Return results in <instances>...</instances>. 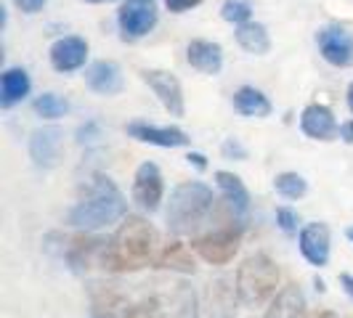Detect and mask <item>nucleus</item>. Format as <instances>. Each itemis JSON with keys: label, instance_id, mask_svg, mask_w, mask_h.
Wrapping results in <instances>:
<instances>
[{"label": "nucleus", "instance_id": "72a5a7b5", "mask_svg": "<svg viewBox=\"0 0 353 318\" xmlns=\"http://www.w3.org/2000/svg\"><path fill=\"white\" fill-rule=\"evenodd\" d=\"M340 138H343L345 143H353V120L340 127Z\"/></svg>", "mask_w": 353, "mask_h": 318}, {"label": "nucleus", "instance_id": "aec40b11", "mask_svg": "<svg viewBox=\"0 0 353 318\" xmlns=\"http://www.w3.org/2000/svg\"><path fill=\"white\" fill-rule=\"evenodd\" d=\"M263 318H305V297L298 284H287L271 300Z\"/></svg>", "mask_w": 353, "mask_h": 318}, {"label": "nucleus", "instance_id": "9b49d317", "mask_svg": "<svg viewBox=\"0 0 353 318\" xmlns=\"http://www.w3.org/2000/svg\"><path fill=\"white\" fill-rule=\"evenodd\" d=\"M330 244H332V236H330V226L327 223H308L298 233L301 255L311 265H316V268H324V265L330 263Z\"/></svg>", "mask_w": 353, "mask_h": 318}, {"label": "nucleus", "instance_id": "f03ea898", "mask_svg": "<svg viewBox=\"0 0 353 318\" xmlns=\"http://www.w3.org/2000/svg\"><path fill=\"white\" fill-rule=\"evenodd\" d=\"M154 257H157V231L141 215H128L109 242V271L114 273L139 271L143 265L154 263Z\"/></svg>", "mask_w": 353, "mask_h": 318}, {"label": "nucleus", "instance_id": "5701e85b", "mask_svg": "<svg viewBox=\"0 0 353 318\" xmlns=\"http://www.w3.org/2000/svg\"><path fill=\"white\" fill-rule=\"evenodd\" d=\"M234 109L242 114V117H268L271 114V101H268V96H265L263 90L258 88H239L234 93Z\"/></svg>", "mask_w": 353, "mask_h": 318}, {"label": "nucleus", "instance_id": "c9c22d12", "mask_svg": "<svg viewBox=\"0 0 353 318\" xmlns=\"http://www.w3.org/2000/svg\"><path fill=\"white\" fill-rule=\"evenodd\" d=\"M319 318H337V313H332V310H324V313H321Z\"/></svg>", "mask_w": 353, "mask_h": 318}, {"label": "nucleus", "instance_id": "2eb2a0df", "mask_svg": "<svg viewBox=\"0 0 353 318\" xmlns=\"http://www.w3.org/2000/svg\"><path fill=\"white\" fill-rule=\"evenodd\" d=\"M125 133L130 138L141 143H152L159 149H181V146H189V136L178 127H157V125L149 123H130L125 125Z\"/></svg>", "mask_w": 353, "mask_h": 318}, {"label": "nucleus", "instance_id": "cd10ccee", "mask_svg": "<svg viewBox=\"0 0 353 318\" xmlns=\"http://www.w3.org/2000/svg\"><path fill=\"white\" fill-rule=\"evenodd\" d=\"M276 223H279V229H282L287 236H295L301 218H298V212L292 210V207H279V210H276Z\"/></svg>", "mask_w": 353, "mask_h": 318}, {"label": "nucleus", "instance_id": "4468645a", "mask_svg": "<svg viewBox=\"0 0 353 318\" xmlns=\"http://www.w3.org/2000/svg\"><path fill=\"white\" fill-rule=\"evenodd\" d=\"M301 130L314 141H332L340 133L332 109L324 104H308L301 112Z\"/></svg>", "mask_w": 353, "mask_h": 318}, {"label": "nucleus", "instance_id": "6ab92c4d", "mask_svg": "<svg viewBox=\"0 0 353 318\" xmlns=\"http://www.w3.org/2000/svg\"><path fill=\"white\" fill-rule=\"evenodd\" d=\"M32 90L30 74L21 67H8L0 77V106L3 109H14L17 104H21Z\"/></svg>", "mask_w": 353, "mask_h": 318}, {"label": "nucleus", "instance_id": "ddd939ff", "mask_svg": "<svg viewBox=\"0 0 353 318\" xmlns=\"http://www.w3.org/2000/svg\"><path fill=\"white\" fill-rule=\"evenodd\" d=\"M51 67L61 74L67 72H77L80 67H85L88 61V43L77 35L59 37L51 45Z\"/></svg>", "mask_w": 353, "mask_h": 318}, {"label": "nucleus", "instance_id": "f704fd0d", "mask_svg": "<svg viewBox=\"0 0 353 318\" xmlns=\"http://www.w3.org/2000/svg\"><path fill=\"white\" fill-rule=\"evenodd\" d=\"M348 109L353 112V83L348 85Z\"/></svg>", "mask_w": 353, "mask_h": 318}, {"label": "nucleus", "instance_id": "f8f14e48", "mask_svg": "<svg viewBox=\"0 0 353 318\" xmlns=\"http://www.w3.org/2000/svg\"><path fill=\"white\" fill-rule=\"evenodd\" d=\"M61 146H64V133L61 127H37L30 136V157L37 167H56L59 157H61Z\"/></svg>", "mask_w": 353, "mask_h": 318}, {"label": "nucleus", "instance_id": "a211bd4d", "mask_svg": "<svg viewBox=\"0 0 353 318\" xmlns=\"http://www.w3.org/2000/svg\"><path fill=\"white\" fill-rule=\"evenodd\" d=\"M186 59L202 74H218L223 70V48L212 40H192L186 45Z\"/></svg>", "mask_w": 353, "mask_h": 318}, {"label": "nucleus", "instance_id": "6e6552de", "mask_svg": "<svg viewBox=\"0 0 353 318\" xmlns=\"http://www.w3.org/2000/svg\"><path fill=\"white\" fill-rule=\"evenodd\" d=\"M316 45L327 64H332L337 70L353 67V35L345 27H340V24L321 27L316 35Z\"/></svg>", "mask_w": 353, "mask_h": 318}, {"label": "nucleus", "instance_id": "0eeeda50", "mask_svg": "<svg viewBox=\"0 0 353 318\" xmlns=\"http://www.w3.org/2000/svg\"><path fill=\"white\" fill-rule=\"evenodd\" d=\"M157 3L154 0H123L117 11V24L125 40H141L157 27Z\"/></svg>", "mask_w": 353, "mask_h": 318}, {"label": "nucleus", "instance_id": "4be33fe9", "mask_svg": "<svg viewBox=\"0 0 353 318\" xmlns=\"http://www.w3.org/2000/svg\"><path fill=\"white\" fill-rule=\"evenodd\" d=\"M215 183H218L223 199L231 204V210L239 212V215H245L250 210V191L248 186L242 183V178L229 173V170H218L215 173Z\"/></svg>", "mask_w": 353, "mask_h": 318}, {"label": "nucleus", "instance_id": "bb28decb", "mask_svg": "<svg viewBox=\"0 0 353 318\" xmlns=\"http://www.w3.org/2000/svg\"><path fill=\"white\" fill-rule=\"evenodd\" d=\"M221 17L231 24H245L252 17V3L250 0H226L221 6Z\"/></svg>", "mask_w": 353, "mask_h": 318}, {"label": "nucleus", "instance_id": "c85d7f7f", "mask_svg": "<svg viewBox=\"0 0 353 318\" xmlns=\"http://www.w3.org/2000/svg\"><path fill=\"white\" fill-rule=\"evenodd\" d=\"M221 151H223V157L226 159H248V149L242 146V141L239 138H226L223 141V146H221Z\"/></svg>", "mask_w": 353, "mask_h": 318}, {"label": "nucleus", "instance_id": "b1692460", "mask_svg": "<svg viewBox=\"0 0 353 318\" xmlns=\"http://www.w3.org/2000/svg\"><path fill=\"white\" fill-rule=\"evenodd\" d=\"M236 43L245 48L248 53H255V56H263V53L271 51V37H268V30L258 21H245V24H236Z\"/></svg>", "mask_w": 353, "mask_h": 318}, {"label": "nucleus", "instance_id": "7ed1b4c3", "mask_svg": "<svg viewBox=\"0 0 353 318\" xmlns=\"http://www.w3.org/2000/svg\"><path fill=\"white\" fill-rule=\"evenodd\" d=\"M212 191L210 186L199 183V180H189V183H181L173 189L170 202H168V210H165V223L168 231L183 236V233H192V231L208 218V212L212 210Z\"/></svg>", "mask_w": 353, "mask_h": 318}, {"label": "nucleus", "instance_id": "39448f33", "mask_svg": "<svg viewBox=\"0 0 353 318\" xmlns=\"http://www.w3.org/2000/svg\"><path fill=\"white\" fill-rule=\"evenodd\" d=\"M146 305L152 308V313L157 318H196V313H199L194 289L183 282L159 284L149 295Z\"/></svg>", "mask_w": 353, "mask_h": 318}, {"label": "nucleus", "instance_id": "1a4fd4ad", "mask_svg": "<svg viewBox=\"0 0 353 318\" xmlns=\"http://www.w3.org/2000/svg\"><path fill=\"white\" fill-rule=\"evenodd\" d=\"M143 83L152 88V93L159 98V104L170 112V117H183L186 104H183V88L178 83L173 72L165 70H143L141 72Z\"/></svg>", "mask_w": 353, "mask_h": 318}, {"label": "nucleus", "instance_id": "c756f323", "mask_svg": "<svg viewBox=\"0 0 353 318\" xmlns=\"http://www.w3.org/2000/svg\"><path fill=\"white\" fill-rule=\"evenodd\" d=\"M199 3H205V0H165L168 11H173V14H183V11H192V8H196Z\"/></svg>", "mask_w": 353, "mask_h": 318}, {"label": "nucleus", "instance_id": "e433bc0d", "mask_svg": "<svg viewBox=\"0 0 353 318\" xmlns=\"http://www.w3.org/2000/svg\"><path fill=\"white\" fill-rule=\"evenodd\" d=\"M345 236H348V239H351V244H353V226L348 231H345Z\"/></svg>", "mask_w": 353, "mask_h": 318}, {"label": "nucleus", "instance_id": "7c9ffc66", "mask_svg": "<svg viewBox=\"0 0 353 318\" xmlns=\"http://www.w3.org/2000/svg\"><path fill=\"white\" fill-rule=\"evenodd\" d=\"M14 3H17L19 11H24V14H37L46 6V0H14Z\"/></svg>", "mask_w": 353, "mask_h": 318}, {"label": "nucleus", "instance_id": "dca6fc26", "mask_svg": "<svg viewBox=\"0 0 353 318\" xmlns=\"http://www.w3.org/2000/svg\"><path fill=\"white\" fill-rule=\"evenodd\" d=\"M85 83L99 96H117L125 88V77L120 64L106 61V59L104 61H93L88 70H85Z\"/></svg>", "mask_w": 353, "mask_h": 318}, {"label": "nucleus", "instance_id": "2f4dec72", "mask_svg": "<svg viewBox=\"0 0 353 318\" xmlns=\"http://www.w3.org/2000/svg\"><path fill=\"white\" fill-rule=\"evenodd\" d=\"M189 165H194L196 170H208V159H205V154H199V151H192L189 154Z\"/></svg>", "mask_w": 353, "mask_h": 318}, {"label": "nucleus", "instance_id": "4c0bfd02", "mask_svg": "<svg viewBox=\"0 0 353 318\" xmlns=\"http://www.w3.org/2000/svg\"><path fill=\"white\" fill-rule=\"evenodd\" d=\"M85 3H112V0H85Z\"/></svg>", "mask_w": 353, "mask_h": 318}, {"label": "nucleus", "instance_id": "412c9836", "mask_svg": "<svg viewBox=\"0 0 353 318\" xmlns=\"http://www.w3.org/2000/svg\"><path fill=\"white\" fill-rule=\"evenodd\" d=\"M154 265L162 268V271H176V273H194L196 271L192 247H186L183 242H170V244H165V247L157 252Z\"/></svg>", "mask_w": 353, "mask_h": 318}, {"label": "nucleus", "instance_id": "f3484780", "mask_svg": "<svg viewBox=\"0 0 353 318\" xmlns=\"http://www.w3.org/2000/svg\"><path fill=\"white\" fill-rule=\"evenodd\" d=\"M236 286H229L226 279L210 284L205 297V316L202 318H236Z\"/></svg>", "mask_w": 353, "mask_h": 318}, {"label": "nucleus", "instance_id": "423d86ee", "mask_svg": "<svg viewBox=\"0 0 353 318\" xmlns=\"http://www.w3.org/2000/svg\"><path fill=\"white\" fill-rule=\"evenodd\" d=\"M239 247H242V229H234V226L210 231V233H205V236L192 242V249L210 265L231 263L234 255L239 252Z\"/></svg>", "mask_w": 353, "mask_h": 318}, {"label": "nucleus", "instance_id": "9d476101", "mask_svg": "<svg viewBox=\"0 0 353 318\" xmlns=\"http://www.w3.org/2000/svg\"><path fill=\"white\" fill-rule=\"evenodd\" d=\"M165 196L162 173L154 162H141L133 176V202L146 212H154Z\"/></svg>", "mask_w": 353, "mask_h": 318}, {"label": "nucleus", "instance_id": "473e14b6", "mask_svg": "<svg viewBox=\"0 0 353 318\" xmlns=\"http://www.w3.org/2000/svg\"><path fill=\"white\" fill-rule=\"evenodd\" d=\"M340 286H343V292L353 300V276L351 273H340Z\"/></svg>", "mask_w": 353, "mask_h": 318}, {"label": "nucleus", "instance_id": "20e7f679", "mask_svg": "<svg viewBox=\"0 0 353 318\" xmlns=\"http://www.w3.org/2000/svg\"><path fill=\"white\" fill-rule=\"evenodd\" d=\"M234 286H236V295H239V302H242V305L258 308V305H263L268 297L276 295V286H279V268H276V263H274L268 255H263V252L250 255L248 260L239 265Z\"/></svg>", "mask_w": 353, "mask_h": 318}, {"label": "nucleus", "instance_id": "393cba45", "mask_svg": "<svg viewBox=\"0 0 353 318\" xmlns=\"http://www.w3.org/2000/svg\"><path fill=\"white\" fill-rule=\"evenodd\" d=\"M274 189L284 199H303V196L308 194V183L298 173H279V176L274 178Z\"/></svg>", "mask_w": 353, "mask_h": 318}, {"label": "nucleus", "instance_id": "a878e982", "mask_svg": "<svg viewBox=\"0 0 353 318\" xmlns=\"http://www.w3.org/2000/svg\"><path fill=\"white\" fill-rule=\"evenodd\" d=\"M35 112L43 120H59V117H64L70 112V104L56 93H43L35 101Z\"/></svg>", "mask_w": 353, "mask_h": 318}, {"label": "nucleus", "instance_id": "f257e3e1", "mask_svg": "<svg viewBox=\"0 0 353 318\" xmlns=\"http://www.w3.org/2000/svg\"><path fill=\"white\" fill-rule=\"evenodd\" d=\"M125 212H128V202L123 191L117 189V183L104 173H96L90 176V180L77 196L70 212V223L74 229L90 233V231L114 226L117 220H123Z\"/></svg>", "mask_w": 353, "mask_h": 318}]
</instances>
